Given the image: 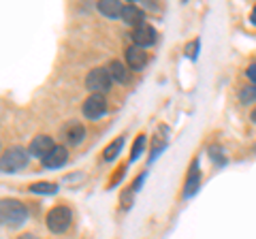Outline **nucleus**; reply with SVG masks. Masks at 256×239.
Segmentation results:
<instances>
[{
  "label": "nucleus",
  "mask_w": 256,
  "mask_h": 239,
  "mask_svg": "<svg viewBox=\"0 0 256 239\" xmlns=\"http://www.w3.org/2000/svg\"><path fill=\"white\" fill-rule=\"evenodd\" d=\"M28 218V212L18 198H0V224L18 228Z\"/></svg>",
  "instance_id": "f257e3e1"
},
{
  "label": "nucleus",
  "mask_w": 256,
  "mask_h": 239,
  "mask_svg": "<svg viewBox=\"0 0 256 239\" xmlns=\"http://www.w3.org/2000/svg\"><path fill=\"white\" fill-rule=\"evenodd\" d=\"M70 222H73V214L64 205H58V207H54V210H50V214H47V218H45L47 228L56 235L64 233V230L70 226Z\"/></svg>",
  "instance_id": "f03ea898"
},
{
  "label": "nucleus",
  "mask_w": 256,
  "mask_h": 239,
  "mask_svg": "<svg viewBox=\"0 0 256 239\" xmlns=\"http://www.w3.org/2000/svg\"><path fill=\"white\" fill-rule=\"evenodd\" d=\"M26 164H28V152H26V148H22V146H13L0 156V169L2 171L13 173V171L24 169Z\"/></svg>",
  "instance_id": "7ed1b4c3"
},
{
  "label": "nucleus",
  "mask_w": 256,
  "mask_h": 239,
  "mask_svg": "<svg viewBox=\"0 0 256 239\" xmlns=\"http://www.w3.org/2000/svg\"><path fill=\"white\" fill-rule=\"evenodd\" d=\"M111 75H109V70L107 68H102V66H98V68H92L90 73H88V77H86V88L90 90L92 94H102V92H107L109 88H111Z\"/></svg>",
  "instance_id": "20e7f679"
},
{
  "label": "nucleus",
  "mask_w": 256,
  "mask_h": 239,
  "mask_svg": "<svg viewBox=\"0 0 256 239\" xmlns=\"http://www.w3.org/2000/svg\"><path fill=\"white\" fill-rule=\"evenodd\" d=\"M130 38L134 41V45H137V47H141V50H146V47H150V45H154V43H156L158 32L154 30V26H150L148 22H143L141 26L132 28Z\"/></svg>",
  "instance_id": "39448f33"
},
{
  "label": "nucleus",
  "mask_w": 256,
  "mask_h": 239,
  "mask_svg": "<svg viewBox=\"0 0 256 239\" xmlns=\"http://www.w3.org/2000/svg\"><path fill=\"white\" fill-rule=\"evenodd\" d=\"M84 116L88 120H98L100 116H105V111H107V100L102 94H90V96L86 98L84 102Z\"/></svg>",
  "instance_id": "423d86ee"
},
{
  "label": "nucleus",
  "mask_w": 256,
  "mask_h": 239,
  "mask_svg": "<svg viewBox=\"0 0 256 239\" xmlns=\"http://www.w3.org/2000/svg\"><path fill=\"white\" fill-rule=\"evenodd\" d=\"M62 139L68 143V146H79V143H84L86 139V128H84V124H79V122H66L62 126Z\"/></svg>",
  "instance_id": "0eeeda50"
},
{
  "label": "nucleus",
  "mask_w": 256,
  "mask_h": 239,
  "mask_svg": "<svg viewBox=\"0 0 256 239\" xmlns=\"http://www.w3.org/2000/svg\"><path fill=\"white\" fill-rule=\"evenodd\" d=\"M43 166H47V169H60V166H64L68 162V150L64 146H54V150L47 156L41 158Z\"/></svg>",
  "instance_id": "6e6552de"
},
{
  "label": "nucleus",
  "mask_w": 256,
  "mask_h": 239,
  "mask_svg": "<svg viewBox=\"0 0 256 239\" xmlns=\"http://www.w3.org/2000/svg\"><path fill=\"white\" fill-rule=\"evenodd\" d=\"M124 56H126V64H128V68H130V70H141L143 66L148 64V54H146V50H141V47H137V45L126 47Z\"/></svg>",
  "instance_id": "1a4fd4ad"
},
{
  "label": "nucleus",
  "mask_w": 256,
  "mask_h": 239,
  "mask_svg": "<svg viewBox=\"0 0 256 239\" xmlns=\"http://www.w3.org/2000/svg\"><path fill=\"white\" fill-rule=\"evenodd\" d=\"M52 150H54V139H52V137H47V134H38V137L32 139L30 148H28V154L43 158V156L50 154Z\"/></svg>",
  "instance_id": "9d476101"
},
{
  "label": "nucleus",
  "mask_w": 256,
  "mask_h": 239,
  "mask_svg": "<svg viewBox=\"0 0 256 239\" xmlns=\"http://www.w3.org/2000/svg\"><path fill=\"white\" fill-rule=\"evenodd\" d=\"M198 182H201V171H198V160H194L190 164V171H188V180L184 184V196H192L198 190Z\"/></svg>",
  "instance_id": "9b49d317"
},
{
  "label": "nucleus",
  "mask_w": 256,
  "mask_h": 239,
  "mask_svg": "<svg viewBox=\"0 0 256 239\" xmlns=\"http://www.w3.org/2000/svg\"><path fill=\"white\" fill-rule=\"evenodd\" d=\"M126 24H130V26H141L143 24V20H146V15H143V11L139 9L137 4H126L124 9H122V15H120Z\"/></svg>",
  "instance_id": "f8f14e48"
},
{
  "label": "nucleus",
  "mask_w": 256,
  "mask_h": 239,
  "mask_svg": "<svg viewBox=\"0 0 256 239\" xmlns=\"http://www.w3.org/2000/svg\"><path fill=\"white\" fill-rule=\"evenodd\" d=\"M96 6H98V11L109 20L120 18V15H122V9H124V4L118 2V0H100Z\"/></svg>",
  "instance_id": "ddd939ff"
},
{
  "label": "nucleus",
  "mask_w": 256,
  "mask_h": 239,
  "mask_svg": "<svg viewBox=\"0 0 256 239\" xmlns=\"http://www.w3.org/2000/svg\"><path fill=\"white\" fill-rule=\"evenodd\" d=\"M107 70H109L111 79H116V82H120V84H126V82H128V66L122 64V62L114 60V62H111V64L107 66Z\"/></svg>",
  "instance_id": "4468645a"
},
{
  "label": "nucleus",
  "mask_w": 256,
  "mask_h": 239,
  "mask_svg": "<svg viewBox=\"0 0 256 239\" xmlns=\"http://www.w3.org/2000/svg\"><path fill=\"white\" fill-rule=\"evenodd\" d=\"M28 190L34 194H54L56 190H58V186H56L54 182H36V184H30Z\"/></svg>",
  "instance_id": "2eb2a0df"
},
{
  "label": "nucleus",
  "mask_w": 256,
  "mask_h": 239,
  "mask_svg": "<svg viewBox=\"0 0 256 239\" xmlns=\"http://www.w3.org/2000/svg\"><path fill=\"white\" fill-rule=\"evenodd\" d=\"M122 146H124V137H118L114 143H109V146L105 148V152H102V158H105L107 162H109V160H114V158L120 154Z\"/></svg>",
  "instance_id": "dca6fc26"
},
{
  "label": "nucleus",
  "mask_w": 256,
  "mask_h": 239,
  "mask_svg": "<svg viewBox=\"0 0 256 239\" xmlns=\"http://www.w3.org/2000/svg\"><path fill=\"white\" fill-rule=\"evenodd\" d=\"M239 100L244 102V105H250V102L256 100V86H246L242 92H239Z\"/></svg>",
  "instance_id": "f3484780"
},
{
  "label": "nucleus",
  "mask_w": 256,
  "mask_h": 239,
  "mask_svg": "<svg viewBox=\"0 0 256 239\" xmlns=\"http://www.w3.org/2000/svg\"><path fill=\"white\" fill-rule=\"evenodd\" d=\"M143 150H146V134H139L137 141H134V146H132V150H130V162L137 160Z\"/></svg>",
  "instance_id": "a211bd4d"
},
{
  "label": "nucleus",
  "mask_w": 256,
  "mask_h": 239,
  "mask_svg": "<svg viewBox=\"0 0 256 239\" xmlns=\"http://www.w3.org/2000/svg\"><path fill=\"white\" fill-rule=\"evenodd\" d=\"M196 52H198V41H192V43H188V47H186V54L190 56V58H194Z\"/></svg>",
  "instance_id": "6ab92c4d"
},
{
  "label": "nucleus",
  "mask_w": 256,
  "mask_h": 239,
  "mask_svg": "<svg viewBox=\"0 0 256 239\" xmlns=\"http://www.w3.org/2000/svg\"><path fill=\"white\" fill-rule=\"evenodd\" d=\"M160 150H164V143H162V141H156V143H154V148H152V154H150L152 160H154V158L158 156Z\"/></svg>",
  "instance_id": "aec40b11"
},
{
  "label": "nucleus",
  "mask_w": 256,
  "mask_h": 239,
  "mask_svg": "<svg viewBox=\"0 0 256 239\" xmlns=\"http://www.w3.org/2000/svg\"><path fill=\"white\" fill-rule=\"evenodd\" d=\"M143 180H146V171H143V173H139V178H137V180H134V182H132V188H130V190H132V192H137V190L141 188V184H143Z\"/></svg>",
  "instance_id": "412c9836"
},
{
  "label": "nucleus",
  "mask_w": 256,
  "mask_h": 239,
  "mask_svg": "<svg viewBox=\"0 0 256 239\" xmlns=\"http://www.w3.org/2000/svg\"><path fill=\"white\" fill-rule=\"evenodd\" d=\"M246 75H248V79H252V82H254V86H256V64H250V66H248Z\"/></svg>",
  "instance_id": "4be33fe9"
},
{
  "label": "nucleus",
  "mask_w": 256,
  "mask_h": 239,
  "mask_svg": "<svg viewBox=\"0 0 256 239\" xmlns=\"http://www.w3.org/2000/svg\"><path fill=\"white\" fill-rule=\"evenodd\" d=\"M250 22L256 24V4H254V9H252V15H250Z\"/></svg>",
  "instance_id": "5701e85b"
},
{
  "label": "nucleus",
  "mask_w": 256,
  "mask_h": 239,
  "mask_svg": "<svg viewBox=\"0 0 256 239\" xmlns=\"http://www.w3.org/2000/svg\"><path fill=\"white\" fill-rule=\"evenodd\" d=\"M20 239H38V237H36V235H30V233H26V235H22Z\"/></svg>",
  "instance_id": "b1692460"
},
{
  "label": "nucleus",
  "mask_w": 256,
  "mask_h": 239,
  "mask_svg": "<svg viewBox=\"0 0 256 239\" xmlns=\"http://www.w3.org/2000/svg\"><path fill=\"white\" fill-rule=\"evenodd\" d=\"M250 120H252V122L256 124V109H252V114H250Z\"/></svg>",
  "instance_id": "393cba45"
}]
</instances>
